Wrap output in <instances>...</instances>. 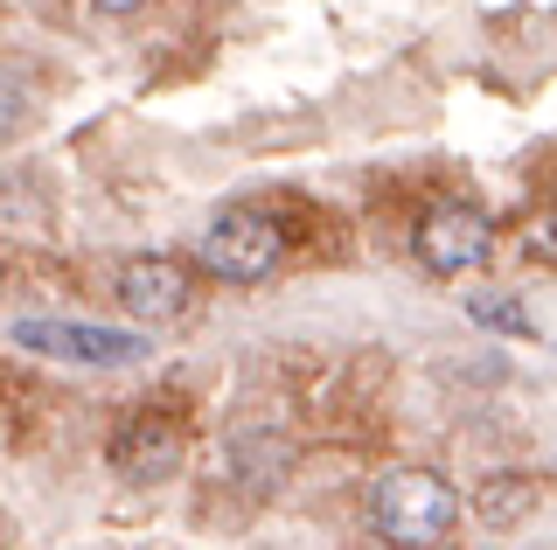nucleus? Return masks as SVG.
<instances>
[{"label": "nucleus", "mask_w": 557, "mask_h": 550, "mask_svg": "<svg viewBox=\"0 0 557 550\" xmlns=\"http://www.w3.org/2000/svg\"><path fill=\"white\" fill-rule=\"evenodd\" d=\"M370 529L397 550H432L460 529V495L425 467H397L370 488Z\"/></svg>", "instance_id": "1"}, {"label": "nucleus", "mask_w": 557, "mask_h": 550, "mask_svg": "<svg viewBox=\"0 0 557 550\" xmlns=\"http://www.w3.org/2000/svg\"><path fill=\"white\" fill-rule=\"evenodd\" d=\"M14 349L42 355V363H70V370H119L147 355V335L133 328H91V321H14L8 328Z\"/></svg>", "instance_id": "2"}, {"label": "nucleus", "mask_w": 557, "mask_h": 550, "mask_svg": "<svg viewBox=\"0 0 557 550\" xmlns=\"http://www.w3.org/2000/svg\"><path fill=\"white\" fill-rule=\"evenodd\" d=\"M278 251H286V237H278V223L258 216V210H223V216L202 230V245H196L202 272H209V279H223V286H258V279H272Z\"/></svg>", "instance_id": "3"}, {"label": "nucleus", "mask_w": 557, "mask_h": 550, "mask_svg": "<svg viewBox=\"0 0 557 550\" xmlns=\"http://www.w3.org/2000/svg\"><path fill=\"white\" fill-rule=\"evenodd\" d=\"M411 251L425 272H440V279H460V272H481L487 258H495V223L481 210H467V202H446V210H425L411 230Z\"/></svg>", "instance_id": "4"}, {"label": "nucleus", "mask_w": 557, "mask_h": 550, "mask_svg": "<svg viewBox=\"0 0 557 550\" xmlns=\"http://www.w3.org/2000/svg\"><path fill=\"white\" fill-rule=\"evenodd\" d=\"M119 307L139 321H174L188 314V272L168 258H126L119 265Z\"/></svg>", "instance_id": "5"}, {"label": "nucleus", "mask_w": 557, "mask_h": 550, "mask_svg": "<svg viewBox=\"0 0 557 550\" xmlns=\"http://www.w3.org/2000/svg\"><path fill=\"white\" fill-rule=\"evenodd\" d=\"M112 467L126 480H161V474L182 467V439H174L161 418H133L126 433L112 439Z\"/></svg>", "instance_id": "6"}, {"label": "nucleus", "mask_w": 557, "mask_h": 550, "mask_svg": "<svg viewBox=\"0 0 557 550\" xmlns=\"http://www.w3.org/2000/svg\"><path fill=\"white\" fill-rule=\"evenodd\" d=\"M467 314H474V328H502V335H530V314H522L516 300H502V293H481V300H467Z\"/></svg>", "instance_id": "7"}, {"label": "nucleus", "mask_w": 557, "mask_h": 550, "mask_svg": "<svg viewBox=\"0 0 557 550\" xmlns=\"http://www.w3.org/2000/svg\"><path fill=\"white\" fill-rule=\"evenodd\" d=\"M28 112H35V105H28V91H22V84H14L8 71H0V140H14V133L28 126Z\"/></svg>", "instance_id": "8"}, {"label": "nucleus", "mask_w": 557, "mask_h": 550, "mask_svg": "<svg viewBox=\"0 0 557 550\" xmlns=\"http://www.w3.org/2000/svg\"><path fill=\"white\" fill-rule=\"evenodd\" d=\"M98 14H133V8H147V0H91Z\"/></svg>", "instance_id": "9"}]
</instances>
